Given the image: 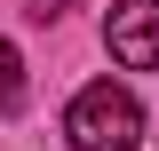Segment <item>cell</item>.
Returning a JSON list of instances; mask_svg holds the SVG:
<instances>
[{
	"label": "cell",
	"instance_id": "6da1fadb",
	"mask_svg": "<svg viewBox=\"0 0 159 151\" xmlns=\"http://www.w3.org/2000/svg\"><path fill=\"white\" fill-rule=\"evenodd\" d=\"M64 135H72V151H135L143 143V103L127 88H111V80H96V88L72 95Z\"/></svg>",
	"mask_w": 159,
	"mask_h": 151
},
{
	"label": "cell",
	"instance_id": "3957f363",
	"mask_svg": "<svg viewBox=\"0 0 159 151\" xmlns=\"http://www.w3.org/2000/svg\"><path fill=\"white\" fill-rule=\"evenodd\" d=\"M24 112V56L0 40V119H16Z\"/></svg>",
	"mask_w": 159,
	"mask_h": 151
},
{
	"label": "cell",
	"instance_id": "7a4b0ae2",
	"mask_svg": "<svg viewBox=\"0 0 159 151\" xmlns=\"http://www.w3.org/2000/svg\"><path fill=\"white\" fill-rule=\"evenodd\" d=\"M103 40L127 72H159V0H111Z\"/></svg>",
	"mask_w": 159,
	"mask_h": 151
}]
</instances>
